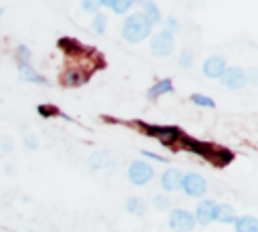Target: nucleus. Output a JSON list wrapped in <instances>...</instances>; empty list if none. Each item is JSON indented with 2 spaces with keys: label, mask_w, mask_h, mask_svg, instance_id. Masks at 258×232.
<instances>
[{
  "label": "nucleus",
  "mask_w": 258,
  "mask_h": 232,
  "mask_svg": "<svg viewBox=\"0 0 258 232\" xmlns=\"http://www.w3.org/2000/svg\"><path fill=\"white\" fill-rule=\"evenodd\" d=\"M151 34V24L143 18L141 12H135L131 16L125 18L123 26H121V36L127 42H141Z\"/></svg>",
  "instance_id": "obj_1"
},
{
  "label": "nucleus",
  "mask_w": 258,
  "mask_h": 232,
  "mask_svg": "<svg viewBox=\"0 0 258 232\" xmlns=\"http://www.w3.org/2000/svg\"><path fill=\"white\" fill-rule=\"evenodd\" d=\"M127 178L133 186H145L153 178V167L147 161H133L127 169Z\"/></svg>",
  "instance_id": "obj_2"
},
{
  "label": "nucleus",
  "mask_w": 258,
  "mask_h": 232,
  "mask_svg": "<svg viewBox=\"0 0 258 232\" xmlns=\"http://www.w3.org/2000/svg\"><path fill=\"white\" fill-rule=\"evenodd\" d=\"M179 188L189 198H202L206 194V190H208V184H206V180L200 173H185L181 178V186Z\"/></svg>",
  "instance_id": "obj_3"
},
{
  "label": "nucleus",
  "mask_w": 258,
  "mask_h": 232,
  "mask_svg": "<svg viewBox=\"0 0 258 232\" xmlns=\"http://www.w3.org/2000/svg\"><path fill=\"white\" fill-rule=\"evenodd\" d=\"M167 224H169V228L173 232H189L196 226V220H194V214L191 212L177 208V210H171Z\"/></svg>",
  "instance_id": "obj_4"
},
{
  "label": "nucleus",
  "mask_w": 258,
  "mask_h": 232,
  "mask_svg": "<svg viewBox=\"0 0 258 232\" xmlns=\"http://www.w3.org/2000/svg\"><path fill=\"white\" fill-rule=\"evenodd\" d=\"M173 46H175L173 44V36L167 30H161V32L153 34L151 44H149L153 56H169L173 52Z\"/></svg>",
  "instance_id": "obj_5"
},
{
  "label": "nucleus",
  "mask_w": 258,
  "mask_h": 232,
  "mask_svg": "<svg viewBox=\"0 0 258 232\" xmlns=\"http://www.w3.org/2000/svg\"><path fill=\"white\" fill-rule=\"evenodd\" d=\"M220 83L228 89L238 91L246 85V71H242L240 67H226V71L220 77Z\"/></svg>",
  "instance_id": "obj_6"
},
{
  "label": "nucleus",
  "mask_w": 258,
  "mask_h": 232,
  "mask_svg": "<svg viewBox=\"0 0 258 232\" xmlns=\"http://www.w3.org/2000/svg\"><path fill=\"white\" fill-rule=\"evenodd\" d=\"M202 71H204V75L210 77V79H220L222 73L226 71V59L220 56V54L208 56V59L204 61V65H202Z\"/></svg>",
  "instance_id": "obj_7"
},
{
  "label": "nucleus",
  "mask_w": 258,
  "mask_h": 232,
  "mask_svg": "<svg viewBox=\"0 0 258 232\" xmlns=\"http://www.w3.org/2000/svg\"><path fill=\"white\" fill-rule=\"evenodd\" d=\"M216 202L214 200H202L196 208V214H194V220L200 222V224H210L214 220V214H216Z\"/></svg>",
  "instance_id": "obj_8"
},
{
  "label": "nucleus",
  "mask_w": 258,
  "mask_h": 232,
  "mask_svg": "<svg viewBox=\"0 0 258 232\" xmlns=\"http://www.w3.org/2000/svg\"><path fill=\"white\" fill-rule=\"evenodd\" d=\"M89 167L91 169H111V167H115V161H113L109 151L99 149V151L89 155Z\"/></svg>",
  "instance_id": "obj_9"
},
{
  "label": "nucleus",
  "mask_w": 258,
  "mask_h": 232,
  "mask_svg": "<svg viewBox=\"0 0 258 232\" xmlns=\"http://www.w3.org/2000/svg\"><path fill=\"white\" fill-rule=\"evenodd\" d=\"M145 129H147V133L155 135V137H157L161 143H165V145H171L173 141H177V139L181 137L175 127H145Z\"/></svg>",
  "instance_id": "obj_10"
},
{
  "label": "nucleus",
  "mask_w": 258,
  "mask_h": 232,
  "mask_svg": "<svg viewBox=\"0 0 258 232\" xmlns=\"http://www.w3.org/2000/svg\"><path fill=\"white\" fill-rule=\"evenodd\" d=\"M181 178H183V173H181L179 169L169 167V169H165V171L161 173V188L167 190V192H175V190H179V186H181Z\"/></svg>",
  "instance_id": "obj_11"
},
{
  "label": "nucleus",
  "mask_w": 258,
  "mask_h": 232,
  "mask_svg": "<svg viewBox=\"0 0 258 232\" xmlns=\"http://www.w3.org/2000/svg\"><path fill=\"white\" fill-rule=\"evenodd\" d=\"M18 75H20V79L26 81V83L46 85V79H44L42 75H38V73L32 69V65H28V63H20V65H18Z\"/></svg>",
  "instance_id": "obj_12"
},
{
  "label": "nucleus",
  "mask_w": 258,
  "mask_h": 232,
  "mask_svg": "<svg viewBox=\"0 0 258 232\" xmlns=\"http://www.w3.org/2000/svg\"><path fill=\"white\" fill-rule=\"evenodd\" d=\"M125 210H127L129 214L137 216V218H143L145 212H147V204H145V200H141V198H137V196H131V198H127V202H125Z\"/></svg>",
  "instance_id": "obj_13"
},
{
  "label": "nucleus",
  "mask_w": 258,
  "mask_h": 232,
  "mask_svg": "<svg viewBox=\"0 0 258 232\" xmlns=\"http://www.w3.org/2000/svg\"><path fill=\"white\" fill-rule=\"evenodd\" d=\"M214 220H218V222H222V224H230V222L236 220V210H234L230 204H218V206H216Z\"/></svg>",
  "instance_id": "obj_14"
},
{
  "label": "nucleus",
  "mask_w": 258,
  "mask_h": 232,
  "mask_svg": "<svg viewBox=\"0 0 258 232\" xmlns=\"http://www.w3.org/2000/svg\"><path fill=\"white\" fill-rule=\"evenodd\" d=\"M236 232H258V220L254 216H240L234 220Z\"/></svg>",
  "instance_id": "obj_15"
},
{
  "label": "nucleus",
  "mask_w": 258,
  "mask_h": 232,
  "mask_svg": "<svg viewBox=\"0 0 258 232\" xmlns=\"http://www.w3.org/2000/svg\"><path fill=\"white\" fill-rule=\"evenodd\" d=\"M171 91H173L171 79H161V81H157V83L147 91V97H149V99H155V97L165 95V93H171Z\"/></svg>",
  "instance_id": "obj_16"
},
{
  "label": "nucleus",
  "mask_w": 258,
  "mask_h": 232,
  "mask_svg": "<svg viewBox=\"0 0 258 232\" xmlns=\"http://www.w3.org/2000/svg\"><path fill=\"white\" fill-rule=\"evenodd\" d=\"M141 8H143V18L153 26V24H157L159 20H161V12H159V8L153 4V2H143L141 4Z\"/></svg>",
  "instance_id": "obj_17"
},
{
  "label": "nucleus",
  "mask_w": 258,
  "mask_h": 232,
  "mask_svg": "<svg viewBox=\"0 0 258 232\" xmlns=\"http://www.w3.org/2000/svg\"><path fill=\"white\" fill-rule=\"evenodd\" d=\"M99 4L101 6H109L117 14H123V12H127L133 6V0H101Z\"/></svg>",
  "instance_id": "obj_18"
},
{
  "label": "nucleus",
  "mask_w": 258,
  "mask_h": 232,
  "mask_svg": "<svg viewBox=\"0 0 258 232\" xmlns=\"http://www.w3.org/2000/svg\"><path fill=\"white\" fill-rule=\"evenodd\" d=\"M179 139H181V145L189 151H196V153H208L210 151V145H206V143H200V141L189 139V137H179Z\"/></svg>",
  "instance_id": "obj_19"
},
{
  "label": "nucleus",
  "mask_w": 258,
  "mask_h": 232,
  "mask_svg": "<svg viewBox=\"0 0 258 232\" xmlns=\"http://www.w3.org/2000/svg\"><path fill=\"white\" fill-rule=\"evenodd\" d=\"M105 28H107V16H105L103 12H97L95 18H93V30H95L97 34H103Z\"/></svg>",
  "instance_id": "obj_20"
},
{
  "label": "nucleus",
  "mask_w": 258,
  "mask_h": 232,
  "mask_svg": "<svg viewBox=\"0 0 258 232\" xmlns=\"http://www.w3.org/2000/svg\"><path fill=\"white\" fill-rule=\"evenodd\" d=\"M194 65V50L191 48H183L179 52V67L181 69H189Z\"/></svg>",
  "instance_id": "obj_21"
},
{
  "label": "nucleus",
  "mask_w": 258,
  "mask_h": 232,
  "mask_svg": "<svg viewBox=\"0 0 258 232\" xmlns=\"http://www.w3.org/2000/svg\"><path fill=\"white\" fill-rule=\"evenodd\" d=\"M169 206H171V200H169L167 196H163V194H157V196L153 198V208H155V210L163 212V210H169Z\"/></svg>",
  "instance_id": "obj_22"
},
{
  "label": "nucleus",
  "mask_w": 258,
  "mask_h": 232,
  "mask_svg": "<svg viewBox=\"0 0 258 232\" xmlns=\"http://www.w3.org/2000/svg\"><path fill=\"white\" fill-rule=\"evenodd\" d=\"M64 83L67 85H81V83H85V75H81L79 71H71L64 75Z\"/></svg>",
  "instance_id": "obj_23"
},
{
  "label": "nucleus",
  "mask_w": 258,
  "mask_h": 232,
  "mask_svg": "<svg viewBox=\"0 0 258 232\" xmlns=\"http://www.w3.org/2000/svg\"><path fill=\"white\" fill-rule=\"evenodd\" d=\"M191 101L196 103V105H200V107H214V101L210 99V97H206V95H202V93H194L191 95Z\"/></svg>",
  "instance_id": "obj_24"
},
{
  "label": "nucleus",
  "mask_w": 258,
  "mask_h": 232,
  "mask_svg": "<svg viewBox=\"0 0 258 232\" xmlns=\"http://www.w3.org/2000/svg\"><path fill=\"white\" fill-rule=\"evenodd\" d=\"M12 145H14L12 137H8V135H2V137H0V147H2L4 153H10V151H12Z\"/></svg>",
  "instance_id": "obj_25"
},
{
  "label": "nucleus",
  "mask_w": 258,
  "mask_h": 232,
  "mask_svg": "<svg viewBox=\"0 0 258 232\" xmlns=\"http://www.w3.org/2000/svg\"><path fill=\"white\" fill-rule=\"evenodd\" d=\"M24 147H26V149H36V147H38V139H36L34 135L26 133V135H24Z\"/></svg>",
  "instance_id": "obj_26"
},
{
  "label": "nucleus",
  "mask_w": 258,
  "mask_h": 232,
  "mask_svg": "<svg viewBox=\"0 0 258 232\" xmlns=\"http://www.w3.org/2000/svg\"><path fill=\"white\" fill-rule=\"evenodd\" d=\"M16 52H18V56H20V63H28V59H30V50H28L24 44H20V46L16 48Z\"/></svg>",
  "instance_id": "obj_27"
},
{
  "label": "nucleus",
  "mask_w": 258,
  "mask_h": 232,
  "mask_svg": "<svg viewBox=\"0 0 258 232\" xmlns=\"http://www.w3.org/2000/svg\"><path fill=\"white\" fill-rule=\"evenodd\" d=\"M81 6H83V10H87V12H95V14H97V12H99V8H101V4H99V2H83Z\"/></svg>",
  "instance_id": "obj_28"
},
{
  "label": "nucleus",
  "mask_w": 258,
  "mask_h": 232,
  "mask_svg": "<svg viewBox=\"0 0 258 232\" xmlns=\"http://www.w3.org/2000/svg\"><path fill=\"white\" fill-rule=\"evenodd\" d=\"M165 30H167V32L173 36V34L179 30V22H177L175 18H169V20H167V28H165Z\"/></svg>",
  "instance_id": "obj_29"
},
{
  "label": "nucleus",
  "mask_w": 258,
  "mask_h": 232,
  "mask_svg": "<svg viewBox=\"0 0 258 232\" xmlns=\"http://www.w3.org/2000/svg\"><path fill=\"white\" fill-rule=\"evenodd\" d=\"M246 83H252V85H256V83H258V73H256V69H254V67L246 73Z\"/></svg>",
  "instance_id": "obj_30"
},
{
  "label": "nucleus",
  "mask_w": 258,
  "mask_h": 232,
  "mask_svg": "<svg viewBox=\"0 0 258 232\" xmlns=\"http://www.w3.org/2000/svg\"><path fill=\"white\" fill-rule=\"evenodd\" d=\"M141 153H143L145 157H149V159H155V161H161V163H165V161H167L165 157H161V155H157V153H153V151H145V149H143Z\"/></svg>",
  "instance_id": "obj_31"
}]
</instances>
